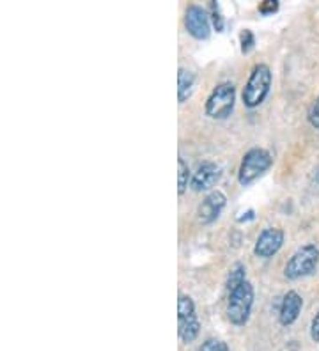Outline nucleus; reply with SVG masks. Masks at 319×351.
<instances>
[{
    "label": "nucleus",
    "mask_w": 319,
    "mask_h": 351,
    "mask_svg": "<svg viewBox=\"0 0 319 351\" xmlns=\"http://www.w3.org/2000/svg\"><path fill=\"white\" fill-rule=\"evenodd\" d=\"M273 86V73L268 64L259 62L252 68L250 75H248V80L243 87L241 99L243 105L247 108H257L259 105H263L264 99L268 98L270 90Z\"/></svg>",
    "instance_id": "nucleus-1"
},
{
    "label": "nucleus",
    "mask_w": 319,
    "mask_h": 351,
    "mask_svg": "<svg viewBox=\"0 0 319 351\" xmlns=\"http://www.w3.org/2000/svg\"><path fill=\"white\" fill-rule=\"evenodd\" d=\"M273 156L268 149L264 147H252L247 153L243 154L241 163L238 169V183L241 186L255 183V181L263 178L266 172L272 169Z\"/></svg>",
    "instance_id": "nucleus-2"
},
{
    "label": "nucleus",
    "mask_w": 319,
    "mask_h": 351,
    "mask_svg": "<svg viewBox=\"0 0 319 351\" xmlns=\"http://www.w3.org/2000/svg\"><path fill=\"white\" fill-rule=\"evenodd\" d=\"M255 291L250 280L243 282L236 289L229 291V298H227V319L233 325L243 326L247 325L250 319L252 307H254Z\"/></svg>",
    "instance_id": "nucleus-3"
},
{
    "label": "nucleus",
    "mask_w": 319,
    "mask_h": 351,
    "mask_svg": "<svg viewBox=\"0 0 319 351\" xmlns=\"http://www.w3.org/2000/svg\"><path fill=\"white\" fill-rule=\"evenodd\" d=\"M319 265V249L314 243H305L290 257L284 266V277L287 280H300L316 271Z\"/></svg>",
    "instance_id": "nucleus-4"
},
{
    "label": "nucleus",
    "mask_w": 319,
    "mask_h": 351,
    "mask_svg": "<svg viewBox=\"0 0 319 351\" xmlns=\"http://www.w3.org/2000/svg\"><path fill=\"white\" fill-rule=\"evenodd\" d=\"M234 103H236V86L233 82H222L206 99V116L217 121L227 119L233 114Z\"/></svg>",
    "instance_id": "nucleus-5"
},
{
    "label": "nucleus",
    "mask_w": 319,
    "mask_h": 351,
    "mask_svg": "<svg viewBox=\"0 0 319 351\" xmlns=\"http://www.w3.org/2000/svg\"><path fill=\"white\" fill-rule=\"evenodd\" d=\"M200 322L197 317L193 298L188 295H179L178 300V334L185 344L193 343L199 337Z\"/></svg>",
    "instance_id": "nucleus-6"
},
{
    "label": "nucleus",
    "mask_w": 319,
    "mask_h": 351,
    "mask_svg": "<svg viewBox=\"0 0 319 351\" xmlns=\"http://www.w3.org/2000/svg\"><path fill=\"white\" fill-rule=\"evenodd\" d=\"M211 18L209 11L199 4H190L185 13V29L197 41H204L211 36Z\"/></svg>",
    "instance_id": "nucleus-7"
},
{
    "label": "nucleus",
    "mask_w": 319,
    "mask_h": 351,
    "mask_svg": "<svg viewBox=\"0 0 319 351\" xmlns=\"http://www.w3.org/2000/svg\"><path fill=\"white\" fill-rule=\"evenodd\" d=\"M285 240V232L281 227H266L257 236V241L254 245V256L261 259H272L279 254Z\"/></svg>",
    "instance_id": "nucleus-8"
},
{
    "label": "nucleus",
    "mask_w": 319,
    "mask_h": 351,
    "mask_svg": "<svg viewBox=\"0 0 319 351\" xmlns=\"http://www.w3.org/2000/svg\"><path fill=\"white\" fill-rule=\"evenodd\" d=\"M222 167L215 162H202L191 176V190L197 193L213 192V186L220 181Z\"/></svg>",
    "instance_id": "nucleus-9"
},
{
    "label": "nucleus",
    "mask_w": 319,
    "mask_h": 351,
    "mask_svg": "<svg viewBox=\"0 0 319 351\" xmlns=\"http://www.w3.org/2000/svg\"><path fill=\"white\" fill-rule=\"evenodd\" d=\"M226 193L220 192V190H213V192L206 193V197L202 199V202L197 208V219H199L200 223L209 226V223L220 219V215L224 211V208H226Z\"/></svg>",
    "instance_id": "nucleus-10"
},
{
    "label": "nucleus",
    "mask_w": 319,
    "mask_h": 351,
    "mask_svg": "<svg viewBox=\"0 0 319 351\" xmlns=\"http://www.w3.org/2000/svg\"><path fill=\"white\" fill-rule=\"evenodd\" d=\"M303 308V298L300 296V293L296 291H287L284 295L281 302V308H279V322H281L282 326H290L293 325L298 319L300 313Z\"/></svg>",
    "instance_id": "nucleus-11"
},
{
    "label": "nucleus",
    "mask_w": 319,
    "mask_h": 351,
    "mask_svg": "<svg viewBox=\"0 0 319 351\" xmlns=\"http://www.w3.org/2000/svg\"><path fill=\"white\" fill-rule=\"evenodd\" d=\"M197 78L191 73L190 69L179 68L178 71V99L179 103H185L191 98V95L196 93Z\"/></svg>",
    "instance_id": "nucleus-12"
},
{
    "label": "nucleus",
    "mask_w": 319,
    "mask_h": 351,
    "mask_svg": "<svg viewBox=\"0 0 319 351\" xmlns=\"http://www.w3.org/2000/svg\"><path fill=\"white\" fill-rule=\"evenodd\" d=\"M243 282H247V268L243 263H236V265L231 268L229 275H227V293L236 289L238 286H241Z\"/></svg>",
    "instance_id": "nucleus-13"
},
{
    "label": "nucleus",
    "mask_w": 319,
    "mask_h": 351,
    "mask_svg": "<svg viewBox=\"0 0 319 351\" xmlns=\"http://www.w3.org/2000/svg\"><path fill=\"white\" fill-rule=\"evenodd\" d=\"M191 171L188 167V163L183 158L178 160V193L179 195H185L191 183Z\"/></svg>",
    "instance_id": "nucleus-14"
},
{
    "label": "nucleus",
    "mask_w": 319,
    "mask_h": 351,
    "mask_svg": "<svg viewBox=\"0 0 319 351\" xmlns=\"http://www.w3.org/2000/svg\"><path fill=\"white\" fill-rule=\"evenodd\" d=\"M209 18H211V25L213 29L217 30V32H224L226 29V18L222 14L220 11V4H218L217 0H209Z\"/></svg>",
    "instance_id": "nucleus-15"
},
{
    "label": "nucleus",
    "mask_w": 319,
    "mask_h": 351,
    "mask_svg": "<svg viewBox=\"0 0 319 351\" xmlns=\"http://www.w3.org/2000/svg\"><path fill=\"white\" fill-rule=\"evenodd\" d=\"M255 47V36L250 29H243L239 32V48H241V53H250Z\"/></svg>",
    "instance_id": "nucleus-16"
},
{
    "label": "nucleus",
    "mask_w": 319,
    "mask_h": 351,
    "mask_svg": "<svg viewBox=\"0 0 319 351\" xmlns=\"http://www.w3.org/2000/svg\"><path fill=\"white\" fill-rule=\"evenodd\" d=\"M197 351H229V346L220 339H206Z\"/></svg>",
    "instance_id": "nucleus-17"
},
{
    "label": "nucleus",
    "mask_w": 319,
    "mask_h": 351,
    "mask_svg": "<svg viewBox=\"0 0 319 351\" xmlns=\"http://www.w3.org/2000/svg\"><path fill=\"white\" fill-rule=\"evenodd\" d=\"M279 8H281V2H279V0H264V2H261V4L257 5L259 13L264 14V16H270V14L276 13Z\"/></svg>",
    "instance_id": "nucleus-18"
},
{
    "label": "nucleus",
    "mask_w": 319,
    "mask_h": 351,
    "mask_svg": "<svg viewBox=\"0 0 319 351\" xmlns=\"http://www.w3.org/2000/svg\"><path fill=\"white\" fill-rule=\"evenodd\" d=\"M307 119L311 123L312 128L319 130V96L314 99V103L309 108V114H307Z\"/></svg>",
    "instance_id": "nucleus-19"
},
{
    "label": "nucleus",
    "mask_w": 319,
    "mask_h": 351,
    "mask_svg": "<svg viewBox=\"0 0 319 351\" xmlns=\"http://www.w3.org/2000/svg\"><path fill=\"white\" fill-rule=\"evenodd\" d=\"M311 339L314 343H319V311L316 313V316L312 317L311 323Z\"/></svg>",
    "instance_id": "nucleus-20"
},
{
    "label": "nucleus",
    "mask_w": 319,
    "mask_h": 351,
    "mask_svg": "<svg viewBox=\"0 0 319 351\" xmlns=\"http://www.w3.org/2000/svg\"><path fill=\"white\" fill-rule=\"evenodd\" d=\"M311 184H312V189L318 190V192H319V165H318V167L314 169V172H312Z\"/></svg>",
    "instance_id": "nucleus-21"
},
{
    "label": "nucleus",
    "mask_w": 319,
    "mask_h": 351,
    "mask_svg": "<svg viewBox=\"0 0 319 351\" xmlns=\"http://www.w3.org/2000/svg\"><path fill=\"white\" fill-rule=\"evenodd\" d=\"M243 215H245V217H239V222H245V220H252V219H254V211H252V210H248L247 211V213H243Z\"/></svg>",
    "instance_id": "nucleus-22"
}]
</instances>
